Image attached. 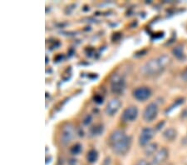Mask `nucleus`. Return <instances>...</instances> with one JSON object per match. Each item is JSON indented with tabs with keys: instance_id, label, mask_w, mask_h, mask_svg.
Listing matches in <instances>:
<instances>
[{
	"instance_id": "nucleus-22",
	"label": "nucleus",
	"mask_w": 187,
	"mask_h": 165,
	"mask_svg": "<svg viewBox=\"0 0 187 165\" xmlns=\"http://www.w3.org/2000/svg\"><path fill=\"white\" fill-rule=\"evenodd\" d=\"M164 124H165V122H164V121H162V123H161H161H160L159 124H158V125H157V130H159V129H161V128H162Z\"/></svg>"
},
{
	"instance_id": "nucleus-19",
	"label": "nucleus",
	"mask_w": 187,
	"mask_h": 165,
	"mask_svg": "<svg viewBox=\"0 0 187 165\" xmlns=\"http://www.w3.org/2000/svg\"><path fill=\"white\" fill-rule=\"evenodd\" d=\"M111 163H112L111 158H110V157H106V158H105V159L103 160V162H102L101 165H111Z\"/></svg>"
},
{
	"instance_id": "nucleus-15",
	"label": "nucleus",
	"mask_w": 187,
	"mask_h": 165,
	"mask_svg": "<svg viewBox=\"0 0 187 165\" xmlns=\"http://www.w3.org/2000/svg\"><path fill=\"white\" fill-rule=\"evenodd\" d=\"M172 53L176 59H181L184 58V50H183L182 46H177L176 48H174L172 50Z\"/></svg>"
},
{
	"instance_id": "nucleus-10",
	"label": "nucleus",
	"mask_w": 187,
	"mask_h": 165,
	"mask_svg": "<svg viewBox=\"0 0 187 165\" xmlns=\"http://www.w3.org/2000/svg\"><path fill=\"white\" fill-rule=\"evenodd\" d=\"M168 155H169V151H168L167 148H161L159 151H157L154 155L152 161L151 163V165L161 164L163 162H165V159L168 158Z\"/></svg>"
},
{
	"instance_id": "nucleus-18",
	"label": "nucleus",
	"mask_w": 187,
	"mask_h": 165,
	"mask_svg": "<svg viewBox=\"0 0 187 165\" xmlns=\"http://www.w3.org/2000/svg\"><path fill=\"white\" fill-rule=\"evenodd\" d=\"M92 115H87L86 116V118H84L83 121H82V123H83L84 125H86V126H87V125H89L90 123H92Z\"/></svg>"
},
{
	"instance_id": "nucleus-6",
	"label": "nucleus",
	"mask_w": 187,
	"mask_h": 165,
	"mask_svg": "<svg viewBox=\"0 0 187 165\" xmlns=\"http://www.w3.org/2000/svg\"><path fill=\"white\" fill-rule=\"evenodd\" d=\"M157 114H158V107L157 104L151 103L145 107L143 112V119L146 123H151L157 118Z\"/></svg>"
},
{
	"instance_id": "nucleus-20",
	"label": "nucleus",
	"mask_w": 187,
	"mask_h": 165,
	"mask_svg": "<svg viewBox=\"0 0 187 165\" xmlns=\"http://www.w3.org/2000/svg\"><path fill=\"white\" fill-rule=\"evenodd\" d=\"M135 165H151V163L149 162H147V161L145 159H141L139 160V161H138V162H137Z\"/></svg>"
},
{
	"instance_id": "nucleus-9",
	"label": "nucleus",
	"mask_w": 187,
	"mask_h": 165,
	"mask_svg": "<svg viewBox=\"0 0 187 165\" xmlns=\"http://www.w3.org/2000/svg\"><path fill=\"white\" fill-rule=\"evenodd\" d=\"M121 102L118 98H112L106 104L105 113L108 116H114L121 108Z\"/></svg>"
},
{
	"instance_id": "nucleus-12",
	"label": "nucleus",
	"mask_w": 187,
	"mask_h": 165,
	"mask_svg": "<svg viewBox=\"0 0 187 165\" xmlns=\"http://www.w3.org/2000/svg\"><path fill=\"white\" fill-rule=\"evenodd\" d=\"M104 128L102 124H96L93 125L92 128H90L89 133L92 137H96V136H99L102 133H103Z\"/></svg>"
},
{
	"instance_id": "nucleus-2",
	"label": "nucleus",
	"mask_w": 187,
	"mask_h": 165,
	"mask_svg": "<svg viewBox=\"0 0 187 165\" xmlns=\"http://www.w3.org/2000/svg\"><path fill=\"white\" fill-rule=\"evenodd\" d=\"M171 59L168 55H162L146 62L141 67V73L145 76H155L161 74L170 64Z\"/></svg>"
},
{
	"instance_id": "nucleus-11",
	"label": "nucleus",
	"mask_w": 187,
	"mask_h": 165,
	"mask_svg": "<svg viewBox=\"0 0 187 165\" xmlns=\"http://www.w3.org/2000/svg\"><path fill=\"white\" fill-rule=\"evenodd\" d=\"M177 136V133H176V129L170 128V129H165L164 133H163V137L165 140L167 141H173Z\"/></svg>"
},
{
	"instance_id": "nucleus-3",
	"label": "nucleus",
	"mask_w": 187,
	"mask_h": 165,
	"mask_svg": "<svg viewBox=\"0 0 187 165\" xmlns=\"http://www.w3.org/2000/svg\"><path fill=\"white\" fill-rule=\"evenodd\" d=\"M126 89V81L122 76L119 74H114L111 79V91L114 94L121 95L122 94Z\"/></svg>"
},
{
	"instance_id": "nucleus-7",
	"label": "nucleus",
	"mask_w": 187,
	"mask_h": 165,
	"mask_svg": "<svg viewBox=\"0 0 187 165\" xmlns=\"http://www.w3.org/2000/svg\"><path fill=\"white\" fill-rule=\"evenodd\" d=\"M154 136H155L154 129L151 128H144L141 132L139 138H138V143H139L140 146L145 147L147 144H149L150 141L153 138Z\"/></svg>"
},
{
	"instance_id": "nucleus-14",
	"label": "nucleus",
	"mask_w": 187,
	"mask_h": 165,
	"mask_svg": "<svg viewBox=\"0 0 187 165\" xmlns=\"http://www.w3.org/2000/svg\"><path fill=\"white\" fill-rule=\"evenodd\" d=\"M157 149V143H149L145 147L144 149V153L147 157H150L151 155H153L154 154H156V151Z\"/></svg>"
},
{
	"instance_id": "nucleus-13",
	"label": "nucleus",
	"mask_w": 187,
	"mask_h": 165,
	"mask_svg": "<svg viewBox=\"0 0 187 165\" xmlns=\"http://www.w3.org/2000/svg\"><path fill=\"white\" fill-rule=\"evenodd\" d=\"M98 159V153L97 151L92 148L88 151L87 154V160L89 163H95Z\"/></svg>"
},
{
	"instance_id": "nucleus-16",
	"label": "nucleus",
	"mask_w": 187,
	"mask_h": 165,
	"mask_svg": "<svg viewBox=\"0 0 187 165\" xmlns=\"http://www.w3.org/2000/svg\"><path fill=\"white\" fill-rule=\"evenodd\" d=\"M82 151V146L78 143H75L70 148V153L73 155H78Z\"/></svg>"
},
{
	"instance_id": "nucleus-8",
	"label": "nucleus",
	"mask_w": 187,
	"mask_h": 165,
	"mask_svg": "<svg viewBox=\"0 0 187 165\" xmlns=\"http://www.w3.org/2000/svg\"><path fill=\"white\" fill-rule=\"evenodd\" d=\"M132 96L136 100L143 102L150 98L151 96V90L148 87H138L133 90Z\"/></svg>"
},
{
	"instance_id": "nucleus-17",
	"label": "nucleus",
	"mask_w": 187,
	"mask_h": 165,
	"mask_svg": "<svg viewBox=\"0 0 187 165\" xmlns=\"http://www.w3.org/2000/svg\"><path fill=\"white\" fill-rule=\"evenodd\" d=\"M93 100H94L96 104H101L103 103V97L101 95H99V94H96V95L93 97Z\"/></svg>"
},
{
	"instance_id": "nucleus-21",
	"label": "nucleus",
	"mask_w": 187,
	"mask_h": 165,
	"mask_svg": "<svg viewBox=\"0 0 187 165\" xmlns=\"http://www.w3.org/2000/svg\"><path fill=\"white\" fill-rule=\"evenodd\" d=\"M181 78L184 80V81L187 82V68H185V69L182 72Z\"/></svg>"
},
{
	"instance_id": "nucleus-1",
	"label": "nucleus",
	"mask_w": 187,
	"mask_h": 165,
	"mask_svg": "<svg viewBox=\"0 0 187 165\" xmlns=\"http://www.w3.org/2000/svg\"><path fill=\"white\" fill-rule=\"evenodd\" d=\"M131 143L132 138L121 129H117L112 132L108 138V144L111 149L115 154L119 156H123L128 153Z\"/></svg>"
},
{
	"instance_id": "nucleus-5",
	"label": "nucleus",
	"mask_w": 187,
	"mask_h": 165,
	"mask_svg": "<svg viewBox=\"0 0 187 165\" xmlns=\"http://www.w3.org/2000/svg\"><path fill=\"white\" fill-rule=\"evenodd\" d=\"M138 109L136 106H130L123 110L121 119L124 123H131L134 122L138 117Z\"/></svg>"
},
{
	"instance_id": "nucleus-4",
	"label": "nucleus",
	"mask_w": 187,
	"mask_h": 165,
	"mask_svg": "<svg viewBox=\"0 0 187 165\" xmlns=\"http://www.w3.org/2000/svg\"><path fill=\"white\" fill-rule=\"evenodd\" d=\"M75 137V131L72 124H67L63 127L60 135V141L62 144L67 145L73 140Z\"/></svg>"
}]
</instances>
